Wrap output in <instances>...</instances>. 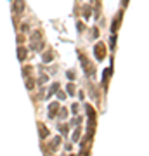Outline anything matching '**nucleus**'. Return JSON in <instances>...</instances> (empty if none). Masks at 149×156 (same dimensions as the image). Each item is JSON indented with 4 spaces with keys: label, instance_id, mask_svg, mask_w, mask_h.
Here are the masks:
<instances>
[{
    "label": "nucleus",
    "instance_id": "obj_1",
    "mask_svg": "<svg viewBox=\"0 0 149 156\" xmlns=\"http://www.w3.org/2000/svg\"><path fill=\"white\" fill-rule=\"evenodd\" d=\"M43 47V38L40 31H33L31 33V49L33 50H40Z\"/></svg>",
    "mask_w": 149,
    "mask_h": 156
},
{
    "label": "nucleus",
    "instance_id": "obj_2",
    "mask_svg": "<svg viewBox=\"0 0 149 156\" xmlns=\"http://www.w3.org/2000/svg\"><path fill=\"white\" fill-rule=\"evenodd\" d=\"M94 56H95L97 61H102V59L106 57V45L102 42H97L94 45Z\"/></svg>",
    "mask_w": 149,
    "mask_h": 156
},
{
    "label": "nucleus",
    "instance_id": "obj_3",
    "mask_svg": "<svg viewBox=\"0 0 149 156\" xmlns=\"http://www.w3.org/2000/svg\"><path fill=\"white\" fill-rule=\"evenodd\" d=\"M80 61H82V68H83V71H85L88 76H92L94 73H95V68L92 66V63H90L83 54H80Z\"/></svg>",
    "mask_w": 149,
    "mask_h": 156
},
{
    "label": "nucleus",
    "instance_id": "obj_4",
    "mask_svg": "<svg viewBox=\"0 0 149 156\" xmlns=\"http://www.w3.org/2000/svg\"><path fill=\"white\" fill-rule=\"evenodd\" d=\"M121 17H123V12H118V14H116V17H114V21H113V24H111V33H116V31H118V28H120V24H121Z\"/></svg>",
    "mask_w": 149,
    "mask_h": 156
},
{
    "label": "nucleus",
    "instance_id": "obj_5",
    "mask_svg": "<svg viewBox=\"0 0 149 156\" xmlns=\"http://www.w3.org/2000/svg\"><path fill=\"white\" fill-rule=\"evenodd\" d=\"M57 111H59V102H50V106H49V118H56Z\"/></svg>",
    "mask_w": 149,
    "mask_h": 156
},
{
    "label": "nucleus",
    "instance_id": "obj_6",
    "mask_svg": "<svg viewBox=\"0 0 149 156\" xmlns=\"http://www.w3.org/2000/svg\"><path fill=\"white\" fill-rule=\"evenodd\" d=\"M14 12H17V14H19V12H23V11H24V0H14Z\"/></svg>",
    "mask_w": 149,
    "mask_h": 156
},
{
    "label": "nucleus",
    "instance_id": "obj_7",
    "mask_svg": "<svg viewBox=\"0 0 149 156\" xmlns=\"http://www.w3.org/2000/svg\"><path fill=\"white\" fill-rule=\"evenodd\" d=\"M26 54H28V50H26V47H17V59L19 61H26Z\"/></svg>",
    "mask_w": 149,
    "mask_h": 156
},
{
    "label": "nucleus",
    "instance_id": "obj_8",
    "mask_svg": "<svg viewBox=\"0 0 149 156\" xmlns=\"http://www.w3.org/2000/svg\"><path fill=\"white\" fill-rule=\"evenodd\" d=\"M59 144H61V137L57 135V137H54V139H52V142H50V146H49V151H56V149H57V146H59Z\"/></svg>",
    "mask_w": 149,
    "mask_h": 156
},
{
    "label": "nucleus",
    "instance_id": "obj_9",
    "mask_svg": "<svg viewBox=\"0 0 149 156\" xmlns=\"http://www.w3.org/2000/svg\"><path fill=\"white\" fill-rule=\"evenodd\" d=\"M85 111L88 113V120H95V111L90 104H85Z\"/></svg>",
    "mask_w": 149,
    "mask_h": 156
},
{
    "label": "nucleus",
    "instance_id": "obj_10",
    "mask_svg": "<svg viewBox=\"0 0 149 156\" xmlns=\"http://www.w3.org/2000/svg\"><path fill=\"white\" fill-rule=\"evenodd\" d=\"M38 128H40V137L45 139V137L49 135V128L45 127V125H42V123H38Z\"/></svg>",
    "mask_w": 149,
    "mask_h": 156
},
{
    "label": "nucleus",
    "instance_id": "obj_11",
    "mask_svg": "<svg viewBox=\"0 0 149 156\" xmlns=\"http://www.w3.org/2000/svg\"><path fill=\"white\" fill-rule=\"evenodd\" d=\"M59 90V83H52L50 85V89H49V92H47V97H50V95H54V94Z\"/></svg>",
    "mask_w": 149,
    "mask_h": 156
},
{
    "label": "nucleus",
    "instance_id": "obj_12",
    "mask_svg": "<svg viewBox=\"0 0 149 156\" xmlns=\"http://www.w3.org/2000/svg\"><path fill=\"white\" fill-rule=\"evenodd\" d=\"M80 135H82V128L80 127H76L75 128V132H73V142H76L80 139Z\"/></svg>",
    "mask_w": 149,
    "mask_h": 156
},
{
    "label": "nucleus",
    "instance_id": "obj_13",
    "mask_svg": "<svg viewBox=\"0 0 149 156\" xmlns=\"http://www.w3.org/2000/svg\"><path fill=\"white\" fill-rule=\"evenodd\" d=\"M66 94H68V95H75V94H76V90H75V85H73V83H70V85L66 87Z\"/></svg>",
    "mask_w": 149,
    "mask_h": 156
},
{
    "label": "nucleus",
    "instance_id": "obj_14",
    "mask_svg": "<svg viewBox=\"0 0 149 156\" xmlns=\"http://www.w3.org/2000/svg\"><path fill=\"white\" fill-rule=\"evenodd\" d=\"M52 61V52L47 50V52H43V63H50Z\"/></svg>",
    "mask_w": 149,
    "mask_h": 156
},
{
    "label": "nucleus",
    "instance_id": "obj_15",
    "mask_svg": "<svg viewBox=\"0 0 149 156\" xmlns=\"http://www.w3.org/2000/svg\"><path fill=\"white\" fill-rule=\"evenodd\" d=\"M57 113H59V118H61V120H66V118H68V111H66L64 108H61Z\"/></svg>",
    "mask_w": 149,
    "mask_h": 156
},
{
    "label": "nucleus",
    "instance_id": "obj_16",
    "mask_svg": "<svg viewBox=\"0 0 149 156\" xmlns=\"http://www.w3.org/2000/svg\"><path fill=\"white\" fill-rule=\"evenodd\" d=\"M24 82H26V89H29V90H31V89H33V85H35V82H33L29 76L24 78Z\"/></svg>",
    "mask_w": 149,
    "mask_h": 156
},
{
    "label": "nucleus",
    "instance_id": "obj_17",
    "mask_svg": "<svg viewBox=\"0 0 149 156\" xmlns=\"http://www.w3.org/2000/svg\"><path fill=\"white\" fill-rule=\"evenodd\" d=\"M59 130H61V135H68V132H70V127H68V125H61V127H59Z\"/></svg>",
    "mask_w": 149,
    "mask_h": 156
},
{
    "label": "nucleus",
    "instance_id": "obj_18",
    "mask_svg": "<svg viewBox=\"0 0 149 156\" xmlns=\"http://www.w3.org/2000/svg\"><path fill=\"white\" fill-rule=\"evenodd\" d=\"M47 80H49V76H47V75H42V76L38 78V85H43V83H47Z\"/></svg>",
    "mask_w": 149,
    "mask_h": 156
},
{
    "label": "nucleus",
    "instance_id": "obj_19",
    "mask_svg": "<svg viewBox=\"0 0 149 156\" xmlns=\"http://www.w3.org/2000/svg\"><path fill=\"white\" fill-rule=\"evenodd\" d=\"M57 99H61V101H64L66 99V92H61V90H57Z\"/></svg>",
    "mask_w": 149,
    "mask_h": 156
},
{
    "label": "nucleus",
    "instance_id": "obj_20",
    "mask_svg": "<svg viewBox=\"0 0 149 156\" xmlns=\"http://www.w3.org/2000/svg\"><path fill=\"white\" fill-rule=\"evenodd\" d=\"M109 75H111V70L107 68V70L104 71V76H102V80H104V83H106V82H107V78H109Z\"/></svg>",
    "mask_w": 149,
    "mask_h": 156
},
{
    "label": "nucleus",
    "instance_id": "obj_21",
    "mask_svg": "<svg viewBox=\"0 0 149 156\" xmlns=\"http://www.w3.org/2000/svg\"><path fill=\"white\" fill-rule=\"evenodd\" d=\"M29 71H31V66H24V68H23V75H24V76H28Z\"/></svg>",
    "mask_w": 149,
    "mask_h": 156
},
{
    "label": "nucleus",
    "instance_id": "obj_22",
    "mask_svg": "<svg viewBox=\"0 0 149 156\" xmlns=\"http://www.w3.org/2000/svg\"><path fill=\"white\" fill-rule=\"evenodd\" d=\"M66 76L70 78V80H75V71H73V70H70L68 73H66Z\"/></svg>",
    "mask_w": 149,
    "mask_h": 156
},
{
    "label": "nucleus",
    "instance_id": "obj_23",
    "mask_svg": "<svg viewBox=\"0 0 149 156\" xmlns=\"http://www.w3.org/2000/svg\"><path fill=\"white\" fill-rule=\"evenodd\" d=\"M73 123H75V125H80V123H82V116H76L75 120L71 121V125H73Z\"/></svg>",
    "mask_w": 149,
    "mask_h": 156
},
{
    "label": "nucleus",
    "instance_id": "obj_24",
    "mask_svg": "<svg viewBox=\"0 0 149 156\" xmlns=\"http://www.w3.org/2000/svg\"><path fill=\"white\" fill-rule=\"evenodd\" d=\"M83 16H85L87 19L90 17V7H85V11H83Z\"/></svg>",
    "mask_w": 149,
    "mask_h": 156
},
{
    "label": "nucleus",
    "instance_id": "obj_25",
    "mask_svg": "<svg viewBox=\"0 0 149 156\" xmlns=\"http://www.w3.org/2000/svg\"><path fill=\"white\" fill-rule=\"evenodd\" d=\"M97 36H99V30L92 28V38H97Z\"/></svg>",
    "mask_w": 149,
    "mask_h": 156
},
{
    "label": "nucleus",
    "instance_id": "obj_26",
    "mask_svg": "<svg viewBox=\"0 0 149 156\" xmlns=\"http://www.w3.org/2000/svg\"><path fill=\"white\" fill-rule=\"evenodd\" d=\"M71 111L76 113V111H78V104H73V106H71Z\"/></svg>",
    "mask_w": 149,
    "mask_h": 156
},
{
    "label": "nucleus",
    "instance_id": "obj_27",
    "mask_svg": "<svg viewBox=\"0 0 149 156\" xmlns=\"http://www.w3.org/2000/svg\"><path fill=\"white\" fill-rule=\"evenodd\" d=\"M76 28H78V31H83V24H82V23H78V24H76Z\"/></svg>",
    "mask_w": 149,
    "mask_h": 156
},
{
    "label": "nucleus",
    "instance_id": "obj_28",
    "mask_svg": "<svg viewBox=\"0 0 149 156\" xmlns=\"http://www.w3.org/2000/svg\"><path fill=\"white\" fill-rule=\"evenodd\" d=\"M127 4H128V0H121V7H127Z\"/></svg>",
    "mask_w": 149,
    "mask_h": 156
},
{
    "label": "nucleus",
    "instance_id": "obj_29",
    "mask_svg": "<svg viewBox=\"0 0 149 156\" xmlns=\"http://www.w3.org/2000/svg\"><path fill=\"white\" fill-rule=\"evenodd\" d=\"M71 156H73V154H71Z\"/></svg>",
    "mask_w": 149,
    "mask_h": 156
}]
</instances>
